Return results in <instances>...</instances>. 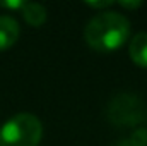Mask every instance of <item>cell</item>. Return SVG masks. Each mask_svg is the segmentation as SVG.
Listing matches in <instances>:
<instances>
[{"mask_svg":"<svg viewBox=\"0 0 147 146\" xmlns=\"http://www.w3.org/2000/svg\"><path fill=\"white\" fill-rule=\"evenodd\" d=\"M118 5H120V7H123V9L134 10V9H139V7L142 5V2H120Z\"/></svg>","mask_w":147,"mask_h":146,"instance_id":"9","label":"cell"},{"mask_svg":"<svg viewBox=\"0 0 147 146\" xmlns=\"http://www.w3.org/2000/svg\"><path fill=\"white\" fill-rule=\"evenodd\" d=\"M128 36L130 21L123 14L113 10L99 12L87 23L84 29V38L87 45L99 53H110L121 48Z\"/></svg>","mask_w":147,"mask_h":146,"instance_id":"1","label":"cell"},{"mask_svg":"<svg viewBox=\"0 0 147 146\" xmlns=\"http://www.w3.org/2000/svg\"><path fill=\"white\" fill-rule=\"evenodd\" d=\"M128 55L135 65L147 69V33H139L130 40Z\"/></svg>","mask_w":147,"mask_h":146,"instance_id":"5","label":"cell"},{"mask_svg":"<svg viewBox=\"0 0 147 146\" xmlns=\"http://www.w3.org/2000/svg\"><path fill=\"white\" fill-rule=\"evenodd\" d=\"M87 5L92 7V9H108L110 5H113V2H110V0H105V2H87Z\"/></svg>","mask_w":147,"mask_h":146,"instance_id":"8","label":"cell"},{"mask_svg":"<svg viewBox=\"0 0 147 146\" xmlns=\"http://www.w3.org/2000/svg\"><path fill=\"white\" fill-rule=\"evenodd\" d=\"M26 5L24 0H0V7H5V9H12V10H22V7Z\"/></svg>","mask_w":147,"mask_h":146,"instance_id":"7","label":"cell"},{"mask_svg":"<svg viewBox=\"0 0 147 146\" xmlns=\"http://www.w3.org/2000/svg\"><path fill=\"white\" fill-rule=\"evenodd\" d=\"M19 24L10 16H0V52L10 48L19 38Z\"/></svg>","mask_w":147,"mask_h":146,"instance_id":"4","label":"cell"},{"mask_svg":"<svg viewBox=\"0 0 147 146\" xmlns=\"http://www.w3.org/2000/svg\"><path fill=\"white\" fill-rule=\"evenodd\" d=\"M41 120L33 113H17L0 127V146H39Z\"/></svg>","mask_w":147,"mask_h":146,"instance_id":"2","label":"cell"},{"mask_svg":"<svg viewBox=\"0 0 147 146\" xmlns=\"http://www.w3.org/2000/svg\"><path fill=\"white\" fill-rule=\"evenodd\" d=\"M116 146H137V145H135V143H134V141L128 138V139H123V141H120Z\"/></svg>","mask_w":147,"mask_h":146,"instance_id":"10","label":"cell"},{"mask_svg":"<svg viewBox=\"0 0 147 146\" xmlns=\"http://www.w3.org/2000/svg\"><path fill=\"white\" fill-rule=\"evenodd\" d=\"M108 119L118 127H135L144 119V105L137 95H116L108 105Z\"/></svg>","mask_w":147,"mask_h":146,"instance_id":"3","label":"cell"},{"mask_svg":"<svg viewBox=\"0 0 147 146\" xmlns=\"http://www.w3.org/2000/svg\"><path fill=\"white\" fill-rule=\"evenodd\" d=\"M22 17L24 21L33 26V28H39L45 24L46 21V9L41 5V3H36V2H26V5L22 7Z\"/></svg>","mask_w":147,"mask_h":146,"instance_id":"6","label":"cell"}]
</instances>
